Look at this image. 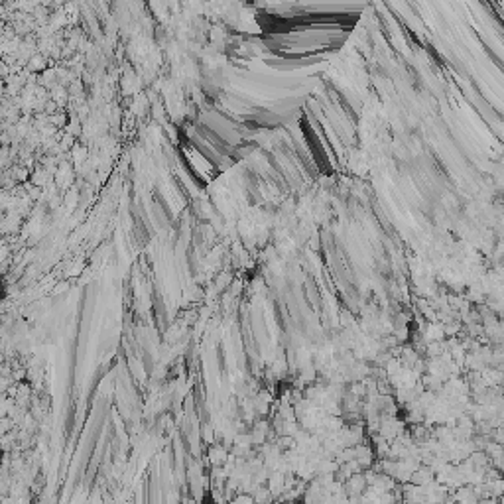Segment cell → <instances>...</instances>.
Masks as SVG:
<instances>
[{
  "label": "cell",
  "instance_id": "1",
  "mask_svg": "<svg viewBox=\"0 0 504 504\" xmlns=\"http://www.w3.org/2000/svg\"><path fill=\"white\" fill-rule=\"evenodd\" d=\"M455 500H457L459 504H479V494L475 492V488L461 486V488H457V492H455Z\"/></svg>",
  "mask_w": 504,
  "mask_h": 504
},
{
  "label": "cell",
  "instance_id": "2",
  "mask_svg": "<svg viewBox=\"0 0 504 504\" xmlns=\"http://www.w3.org/2000/svg\"><path fill=\"white\" fill-rule=\"evenodd\" d=\"M431 471L429 469H420V471H416V473H412V480L418 484V486H426V484H429L431 482Z\"/></svg>",
  "mask_w": 504,
  "mask_h": 504
},
{
  "label": "cell",
  "instance_id": "3",
  "mask_svg": "<svg viewBox=\"0 0 504 504\" xmlns=\"http://www.w3.org/2000/svg\"><path fill=\"white\" fill-rule=\"evenodd\" d=\"M6 424H8V422L4 420V422H2V426H6ZM4 431H6V428H0V433H4Z\"/></svg>",
  "mask_w": 504,
  "mask_h": 504
}]
</instances>
